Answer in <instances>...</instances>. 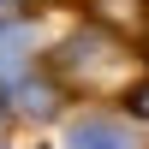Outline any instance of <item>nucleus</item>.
I'll return each mask as SVG.
<instances>
[{
  "instance_id": "f257e3e1",
  "label": "nucleus",
  "mask_w": 149,
  "mask_h": 149,
  "mask_svg": "<svg viewBox=\"0 0 149 149\" xmlns=\"http://www.w3.org/2000/svg\"><path fill=\"white\" fill-rule=\"evenodd\" d=\"M54 72L72 90H84V95H113V90H125V84L137 78V54H131L125 36H107L102 24H95V30H78V36L60 42Z\"/></svg>"
},
{
  "instance_id": "f03ea898",
  "label": "nucleus",
  "mask_w": 149,
  "mask_h": 149,
  "mask_svg": "<svg viewBox=\"0 0 149 149\" xmlns=\"http://www.w3.org/2000/svg\"><path fill=\"white\" fill-rule=\"evenodd\" d=\"M66 143H72V149H143V143H137V131H131L125 119H107V113L78 119Z\"/></svg>"
},
{
  "instance_id": "7ed1b4c3",
  "label": "nucleus",
  "mask_w": 149,
  "mask_h": 149,
  "mask_svg": "<svg viewBox=\"0 0 149 149\" xmlns=\"http://www.w3.org/2000/svg\"><path fill=\"white\" fill-rule=\"evenodd\" d=\"M95 24L119 30L125 42L131 36H149V0H95Z\"/></svg>"
},
{
  "instance_id": "20e7f679",
  "label": "nucleus",
  "mask_w": 149,
  "mask_h": 149,
  "mask_svg": "<svg viewBox=\"0 0 149 149\" xmlns=\"http://www.w3.org/2000/svg\"><path fill=\"white\" fill-rule=\"evenodd\" d=\"M30 24H0V90H12V84L24 78V66H30Z\"/></svg>"
},
{
  "instance_id": "39448f33",
  "label": "nucleus",
  "mask_w": 149,
  "mask_h": 149,
  "mask_svg": "<svg viewBox=\"0 0 149 149\" xmlns=\"http://www.w3.org/2000/svg\"><path fill=\"white\" fill-rule=\"evenodd\" d=\"M48 107H54V90H18V113H30V119H42Z\"/></svg>"
},
{
  "instance_id": "423d86ee",
  "label": "nucleus",
  "mask_w": 149,
  "mask_h": 149,
  "mask_svg": "<svg viewBox=\"0 0 149 149\" xmlns=\"http://www.w3.org/2000/svg\"><path fill=\"white\" fill-rule=\"evenodd\" d=\"M137 107H143V113H149V78L137 84Z\"/></svg>"
},
{
  "instance_id": "0eeeda50",
  "label": "nucleus",
  "mask_w": 149,
  "mask_h": 149,
  "mask_svg": "<svg viewBox=\"0 0 149 149\" xmlns=\"http://www.w3.org/2000/svg\"><path fill=\"white\" fill-rule=\"evenodd\" d=\"M0 6H18V0H0Z\"/></svg>"
}]
</instances>
